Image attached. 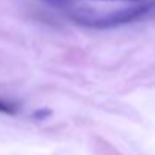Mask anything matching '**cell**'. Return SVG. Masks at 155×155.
<instances>
[{
    "instance_id": "cell-2",
    "label": "cell",
    "mask_w": 155,
    "mask_h": 155,
    "mask_svg": "<svg viewBox=\"0 0 155 155\" xmlns=\"http://www.w3.org/2000/svg\"><path fill=\"white\" fill-rule=\"evenodd\" d=\"M18 105L14 104V102H8V101H3L0 99V113L2 114H17L18 113Z\"/></svg>"
},
{
    "instance_id": "cell-3",
    "label": "cell",
    "mask_w": 155,
    "mask_h": 155,
    "mask_svg": "<svg viewBox=\"0 0 155 155\" xmlns=\"http://www.w3.org/2000/svg\"><path fill=\"white\" fill-rule=\"evenodd\" d=\"M108 2H117V0H108ZM119 2H128V0H119Z\"/></svg>"
},
{
    "instance_id": "cell-4",
    "label": "cell",
    "mask_w": 155,
    "mask_h": 155,
    "mask_svg": "<svg viewBox=\"0 0 155 155\" xmlns=\"http://www.w3.org/2000/svg\"><path fill=\"white\" fill-rule=\"evenodd\" d=\"M55 2H62V0H55Z\"/></svg>"
},
{
    "instance_id": "cell-1",
    "label": "cell",
    "mask_w": 155,
    "mask_h": 155,
    "mask_svg": "<svg viewBox=\"0 0 155 155\" xmlns=\"http://www.w3.org/2000/svg\"><path fill=\"white\" fill-rule=\"evenodd\" d=\"M152 11V3H143L132 8H125L120 11H113L105 15H74L73 20L78 25H82L87 28L94 29H110L117 28L122 25L134 23L141 18H144Z\"/></svg>"
}]
</instances>
